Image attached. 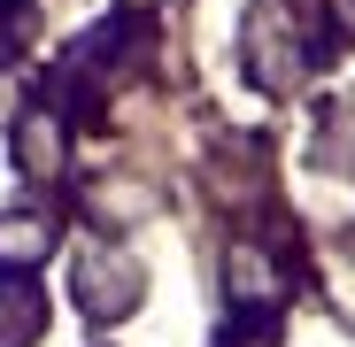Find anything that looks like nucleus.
Returning a JSON list of instances; mask_svg holds the SVG:
<instances>
[{
	"instance_id": "7ed1b4c3",
	"label": "nucleus",
	"mask_w": 355,
	"mask_h": 347,
	"mask_svg": "<svg viewBox=\"0 0 355 347\" xmlns=\"http://www.w3.org/2000/svg\"><path fill=\"white\" fill-rule=\"evenodd\" d=\"M62 231H54L39 208H16V216H0V263H39Z\"/></svg>"
},
{
	"instance_id": "20e7f679",
	"label": "nucleus",
	"mask_w": 355,
	"mask_h": 347,
	"mask_svg": "<svg viewBox=\"0 0 355 347\" xmlns=\"http://www.w3.org/2000/svg\"><path fill=\"white\" fill-rule=\"evenodd\" d=\"M0 16H8V24H31V8H24V0H0Z\"/></svg>"
},
{
	"instance_id": "f03ea898",
	"label": "nucleus",
	"mask_w": 355,
	"mask_h": 347,
	"mask_svg": "<svg viewBox=\"0 0 355 347\" xmlns=\"http://www.w3.org/2000/svg\"><path fill=\"white\" fill-rule=\"evenodd\" d=\"M46 332V294L31 278H0V347H31Z\"/></svg>"
},
{
	"instance_id": "f257e3e1",
	"label": "nucleus",
	"mask_w": 355,
	"mask_h": 347,
	"mask_svg": "<svg viewBox=\"0 0 355 347\" xmlns=\"http://www.w3.org/2000/svg\"><path fill=\"white\" fill-rule=\"evenodd\" d=\"M139 263L124 255V247H85L78 255V309L93 317V324H116V317H132L139 309Z\"/></svg>"
}]
</instances>
